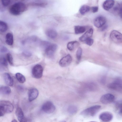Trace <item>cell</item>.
<instances>
[{"mask_svg": "<svg viewBox=\"0 0 122 122\" xmlns=\"http://www.w3.org/2000/svg\"><path fill=\"white\" fill-rule=\"evenodd\" d=\"M79 43L76 41H72L69 42L67 44V49L70 51L73 50L75 45H78Z\"/></svg>", "mask_w": 122, "mask_h": 122, "instance_id": "obj_23", "label": "cell"}, {"mask_svg": "<svg viewBox=\"0 0 122 122\" xmlns=\"http://www.w3.org/2000/svg\"><path fill=\"white\" fill-rule=\"evenodd\" d=\"M11 89L10 87L6 86H2L0 87V93L4 95H8L10 93Z\"/></svg>", "mask_w": 122, "mask_h": 122, "instance_id": "obj_21", "label": "cell"}, {"mask_svg": "<svg viewBox=\"0 0 122 122\" xmlns=\"http://www.w3.org/2000/svg\"><path fill=\"white\" fill-rule=\"evenodd\" d=\"M106 22V18L102 16H99L94 19L93 23L94 25L97 28L102 27L105 24Z\"/></svg>", "mask_w": 122, "mask_h": 122, "instance_id": "obj_10", "label": "cell"}, {"mask_svg": "<svg viewBox=\"0 0 122 122\" xmlns=\"http://www.w3.org/2000/svg\"><path fill=\"white\" fill-rule=\"evenodd\" d=\"M115 99V97L112 94L107 93L103 95L100 99L101 102L104 104L110 103L113 102Z\"/></svg>", "mask_w": 122, "mask_h": 122, "instance_id": "obj_8", "label": "cell"}, {"mask_svg": "<svg viewBox=\"0 0 122 122\" xmlns=\"http://www.w3.org/2000/svg\"><path fill=\"white\" fill-rule=\"evenodd\" d=\"M21 86H18V89H19V90H20V91L21 90H23V88Z\"/></svg>", "mask_w": 122, "mask_h": 122, "instance_id": "obj_40", "label": "cell"}, {"mask_svg": "<svg viewBox=\"0 0 122 122\" xmlns=\"http://www.w3.org/2000/svg\"><path fill=\"white\" fill-rule=\"evenodd\" d=\"M15 114L17 118L20 122H27V120L24 115L21 109L18 107L15 111Z\"/></svg>", "mask_w": 122, "mask_h": 122, "instance_id": "obj_14", "label": "cell"}, {"mask_svg": "<svg viewBox=\"0 0 122 122\" xmlns=\"http://www.w3.org/2000/svg\"><path fill=\"white\" fill-rule=\"evenodd\" d=\"M72 58L71 55L68 54L62 58L60 61L59 65L61 67H64L69 65L71 63Z\"/></svg>", "mask_w": 122, "mask_h": 122, "instance_id": "obj_12", "label": "cell"}, {"mask_svg": "<svg viewBox=\"0 0 122 122\" xmlns=\"http://www.w3.org/2000/svg\"><path fill=\"white\" fill-rule=\"evenodd\" d=\"M5 42L9 45L11 46L13 43V37L12 34L10 33H7L5 36Z\"/></svg>", "mask_w": 122, "mask_h": 122, "instance_id": "obj_19", "label": "cell"}, {"mask_svg": "<svg viewBox=\"0 0 122 122\" xmlns=\"http://www.w3.org/2000/svg\"><path fill=\"white\" fill-rule=\"evenodd\" d=\"M0 65L6 67L8 65V63L6 58L4 57H2L0 58Z\"/></svg>", "mask_w": 122, "mask_h": 122, "instance_id": "obj_29", "label": "cell"}, {"mask_svg": "<svg viewBox=\"0 0 122 122\" xmlns=\"http://www.w3.org/2000/svg\"><path fill=\"white\" fill-rule=\"evenodd\" d=\"M113 115L111 112H106L102 113L99 116V118L102 122H109L113 118Z\"/></svg>", "mask_w": 122, "mask_h": 122, "instance_id": "obj_11", "label": "cell"}, {"mask_svg": "<svg viewBox=\"0 0 122 122\" xmlns=\"http://www.w3.org/2000/svg\"><path fill=\"white\" fill-rule=\"evenodd\" d=\"M121 18L122 19V6L119 11V14Z\"/></svg>", "mask_w": 122, "mask_h": 122, "instance_id": "obj_39", "label": "cell"}, {"mask_svg": "<svg viewBox=\"0 0 122 122\" xmlns=\"http://www.w3.org/2000/svg\"><path fill=\"white\" fill-rule=\"evenodd\" d=\"M85 41L86 44L89 46H91L93 44L94 41L93 39L90 38L87 39Z\"/></svg>", "mask_w": 122, "mask_h": 122, "instance_id": "obj_32", "label": "cell"}, {"mask_svg": "<svg viewBox=\"0 0 122 122\" xmlns=\"http://www.w3.org/2000/svg\"><path fill=\"white\" fill-rule=\"evenodd\" d=\"M114 3L115 1L113 0H106L103 3L102 7L105 10L108 11L113 7Z\"/></svg>", "mask_w": 122, "mask_h": 122, "instance_id": "obj_17", "label": "cell"}, {"mask_svg": "<svg viewBox=\"0 0 122 122\" xmlns=\"http://www.w3.org/2000/svg\"><path fill=\"white\" fill-rule=\"evenodd\" d=\"M1 2L2 5L5 6H8L11 2L9 0H3L1 1Z\"/></svg>", "mask_w": 122, "mask_h": 122, "instance_id": "obj_33", "label": "cell"}, {"mask_svg": "<svg viewBox=\"0 0 122 122\" xmlns=\"http://www.w3.org/2000/svg\"><path fill=\"white\" fill-rule=\"evenodd\" d=\"M106 81V78L105 77L103 76L101 79V82L102 84H105Z\"/></svg>", "mask_w": 122, "mask_h": 122, "instance_id": "obj_37", "label": "cell"}, {"mask_svg": "<svg viewBox=\"0 0 122 122\" xmlns=\"http://www.w3.org/2000/svg\"><path fill=\"white\" fill-rule=\"evenodd\" d=\"M116 106L119 113L122 114V100L117 101L116 103Z\"/></svg>", "mask_w": 122, "mask_h": 122, "instance_id": "obj_27", "label": "cell"}, {"mask_svg": "<svg viewBox=\"0 0 122 122\" xmlns=\"http://www.w3.org/2000/svg\"><path fill=\"white\" fill-rule=\"evenodd\" d=\"M11 122H17V120L15 119L12 120Z\"/></svg>", "mask_w": 122, "mask_h": 122, "instance_id": "obj_41", "label": "cell"}, {"mask_svg": "<svg viewBox=\"0 0 122 122\" xmlns=\"http://www.w3.org/2000/svg\"><path fill=\"white\" fill-rule=\"evenodd\" d=\"M16 78L18 81L20 83H23L25 81V77L21 74L17 73L15 74Z\"/></svg>", "mask_w": 122, "mask_h": 122, "instance_id": "obj_25", "label": "cell"}, {"mask_svg": "<svg viewBox=\"0 0 122 122\" xmlns=\"http://www.w3.org/2000/svg\"><path fill=\"white\" fill-rule=\"evenodd\" d=\"M92 11L93 13L97 12L98 10V8L97 6H94L92 7L91 8Z\"/></svg>", "mask_w": 122, "mask_h": 122, "instance_id": "obj_35", "label": "cell"}, {"mask_svg": "<svg viewBox=\"0 0 122 122\" xmlns=\"http://www.w3.org/2000/svg\"><path fill=\"white\" fill-rule=\"evenodd\" d=\"M27 6L24 3L21 2L16 3L13 5L9 9L10 13L14 15H18L25 11Z\"/></svg>", "mask_w": 122, "mask_h": 122, "instance_id": "obj_1", "label": "cell"}, {"mask_svg": "<svg viewBox=\"0 0 122 122\" xmlns=\"http://www.w3.org/2000/svg\"><path fill=\"white\" fill-rule=\"evenodd\" d=\"M14 107L10 102L6 100H2L0 102V116H3L5 113H9L12 112Z\"/></svg>", "mask_w": 122, "mask_h": 122, "instance_id": "obj_2", "label": "cell"}, {"mask_svg": "<svg viewBox=\"0 0 122 122\" xmlns=\"http://www.w3.org/2000/svg\"><path fill=\"white\" fill-rule=\"evenodd\" d=\"M39 92L36 88H33L30 89L28 92L29 101L31 102L35 99L38 97Z\"/></svg>", "mask_w": 122, "mask_h": 122, "instance_id": "obj_13", "label": "cell"}, {"mask_svg": "<svg viewBox=\"0 0 122 122\" xmlns=\"http://www.w3.org/2000/svg\"><path fill=\"white\" fill-rule=\"evenodd\" d=\"M94 122V121H92V122Z\"/></svg>", "mask_w": 122, "mask_h": 122, "instance_id": "obj_43", "label": "cell"}, {"mask_svg": "<svg viewBox=\"0 0 122 122\" xmlns=\"http://www.w3.org/2000/svg\"><path fill=\"white\" fill-rule=\"evenodd\" d=\"M66 122L65 121H62V122Z\"/></svg>", "mask_w": 122, "mask_h": 122, "instance_id": "obj_42", "label": "cell"}, {"mask_svg": "<svg viewBox=\"0 0 122 122\" xmlns=\"http://www.w3.org/2000/svg\"><path fill=\"white\" fill-rule=\"evenodd\" d=\"M86 30V28L83 26L76 25L74 27V31L76 34H79L83 33Z\"/></svg>", "mask_w": 122, "mask_h": 122, "instance_id": "obj_20", "label": "cell"}, {"mask_svg": "<svg viewBox=\"0 0 122 122\" xmlns=\"http://www.w3.org/2000/svg\"><path fill=\"white\" fill-rule=\"evenodd\" d=\"M55 109V106L53 103L49 101L46 102L44 103L41 107L43 111L49 114L53 113Z\"/></svg>", "mask_w": 122, "mask_h": 122, "instance_id": "obj_6", "label": "cell"}, {"mask_svg": "<svg viewBox=\"0 0 122 122\" xmlns=\"http://www.w3.org/2000/svg\"><path fill=\"white\" fill-rule=\"evenodd\" d=\"M77 111V107L74 105H71L69 106L67 109V111L68 113L72 114L76 113Z\"/></svg>", "mask_w": 122, "mask_h": 122, "instance_id": "obj_24", "label": "cell"}, {"mask_svg": "<svg viewBox=\"0 0 122 122\" xmlns=\"http://www.w3.org/2000/svg\"><path fill=\"white\" fill-rule=\"evenodd\" d=\"M101 107L100 106L96 105L88 107L82 111L81 115L84 116H94L98 112Z\"/></svg>", "mask_w": 122, "mask_h": 122, "instance_id": "obj_4", "label": "cell"}, {"mask_svg": "<svg viewBox=\"0 0 122 122\" xmlns=\"http://www.w3.org/2000/svg\"><path fill=\"white\" fill-rule=\"evenodd\" d=\"M32 5L44 7L47 5V3L45 2H33L31 3Z\"/></svg>", "mask_w": 122, "mask_h": 122, "instance_id": "obj_30", "label": "cell"}, {"mask_svg": "<svg viewBox=\"0 0 122 122\" xmlns=\"http://www.w3.org/2000/svg\"><path fill=\"white\" fill-rule=\"evenodd\" d=\"M57 47L56 44H51L45 49V53L48 56L52 57L53 56Z\"/></svg>", "mask_w": 122, "mask_h": 122, "instance_id": "obj_9", "label": "cell"}, {"mask_svg": "<svg viewBox=\"0 0 122 122\" xmlns=\"http://www.w3.org/2000/svg\"><path fill=\"white\" fill-rule=\"evenodd\" d=\"M8 51L7 49L5 47L2 46L0 48V52L2 53Z\"/></svg>", "mask_w": 122, "mask_h": 122, "instance_id": "obj_36", "label": "cell"}, {"mask_svg": "<svg viewBox=\"0 0 122 122\" xmlns=\"http://www.w3.org/2000/svg\"><path fill=\"white\" fill-rule=\"evenodd\" d=\"M93 33V29L90 28L79 38V40L81 41H85L87 39L91 38Z\"/></svg>", "mask_w": 122, "mask_h": 122, "instance_id": "obj_15", "label": "cell"}, {"mask_svg": "<svg viewBox=\"0 0 122 122\" xmlns=\"http://www.w3.org/2000/svg\"><path fill=\"white\" fill-rule=\"evenodd\" d=\"M45 33L48 37L52 39L55 38L57 36L56 31L54 29H47L46 30Z\"/></svg>", "mask_w": 122, "mask_h": 122, "instance_id": "obj_18", "label": "cell"}, {"mask_svg": "<svg viewBox=\"0 0 122 122\" xmlns=\"http://www.w3.org/2000/svg\"><path fill=\"white\" fill-rule=\"evenodd\" d=\"M82 53V50L81 47H79L76 52V56L77 60L79 61L81 60Z\"/></svg>", "mask_w": 122, "mask_h": 122, "instance_id": "obj_28", "label": "cell"}, {"mask_svg": "<svg viewBox=\"0 0 122 122\" xmlns=\"http://www.w3.org/2000/svg\"><path fill=\"white\" fill-rule=\"evenodd\" d=\"M108 88L119 92H122V78H116L112 82L108 84Z\"/></svg>", "mask_w": 122, "mask_h": 122, "instance_id": "obj_3", "label": "cell"}, {"mask_svg": "<svg viewBox=\"0 0 122 122\" xmlns=\"http://www.w3.org/2000/svg\"><path fill=\"white\" fill-rule=\"evenodd\" d=\"M110 37L112 41L116 43L122 42V34L117 30H114L111 32Z\"/></svg>", "mask_w": 122, "mask_h": 122, "instance_id": "obj_7", "label": "cell"}, {"mask_svg": "<svg viewBox=\"0 0 122 122\" xmlns=\"http://www.w3.org/2000/svg\"><path fill=\"white\" fill-rule=\"evenodd\" d=\"M90 9V7L88 5H84L82 6L79 9L80 13L83 15L89 12Z\"/></svg>", "mask_w": 122, "mask_h": 122, "instance_id": "obj_22", "label": "cell"}, {"mask_svg": "<svg viewBox=\"0 0 122 122\" xmlns=\"http://www.w3.org/2000/svg\"><path fill=\"white\" fill-rule=\"evenodd\" d=\"M3 78L4 81L6 84L10 86H12L13 85V79L9 73H4L3 75Z\"/></svg>", "mask_w": 122, "mask_h": 122, "instance_id": "obj_16", "label": "cell"}, {"mask_svg": "<svg viewBox=\"0 0 122 122\" xmlns=\"http://www.w3.org/2000/svg\"><path fill=\"white\" fill-rule=\"evenodd\" d=\"M23 55L25 56L29 57L31 55V53L30 52L25 51L23 52Z\"/></svg>", "mask_w": 122, "mask_h": 122, "instance_id": "obj_34", "label": "cell"}, {"mask_svg": "<svg viewBox=\"0 0 122 122\" xmlns=\"http://www.w3.org/2000/svg\"><path fill=\"white\" fill-rule=\"evenodd\" d=\"M8 26L7 24L5 22L0 21V30L1 32H5L7 29Z\"/></svg>", "mask_w": 122, "mask_h": 122, "instance_id": "obj_26", "label": "cell"}, {"mask_svg": "<svg viewBox=\"0 0 122 122\" xmlns=\"http://www.w3.org/2000/svg\"><path fill=\"white\" fill-rule=\"evenodd\" d=\"M107 26L106 25H104L103 26L101 27V30L102 31H103L105 30L107 28Z\"/></svg>", "mask_w": 122, "mask_h": 122, "instance_id": "obj_38", "label": "cell"}, {"mask_svg": "<svg viewBox=\"0 0 122 122\" xmlns=\"http://www.w3.org/2000/svg\"><path fill=\"white\" fill-rule=\"evenodd\" d=\"M6 58L9 64L11 65L13 64V58L12 55L8 53L6 55Z\"/></svg>", "mask_w": 122, "mask_h": 122, "instance_id": "obj_31", "label": "cell"}, {"mask_svg": "<svg viewBox=\"0 0 122 122\" xmlns=\"http://www.w3.org/2000/svg\"><path fill=\"white\" fill-rule=\"evenodd\" d=\"M43 68L42 66L39 64L35 65L33 67L32 71L33 76L36 79L41 78L42 76Z\"/></svg>", "mask_w": 122, "mask_h": 122, "instance_id": "obj_5", "label": "cell"}]
</instances>
